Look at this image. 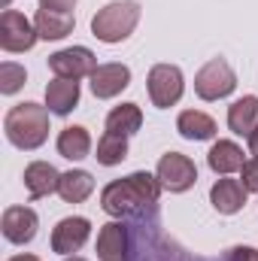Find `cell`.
Wrapping results in <instances>:
<instances>
[{
	"instance_id": "obj_1",
	"label": "cell",
	"mask_w": 258,
	"mask_h": 261,
	"mask_svg": "<svg viewBox=\"0 0 258 261\" xmlns=\"http://www.w3.org/2000/svg\"><path fill=\"white\" fill-rule=\"evenodd\" d=\"M158 195H161L158 176L137 170V173H131L125 179H116V182L104 186L100 206H104V213H110L116 219H122V216H140L143 210H149V206L158 203Z\"/></svg>"
},
{
	"instance_id": "obj_2",
	"label": "cell",
	"mask_w": 258,
	"mask_h": 261,
	"mask_svg": "<svg viewBox=\"0 0 258 261\" xmlns=\"http://www.w3.org/2000/svg\"><path fill=\"white\" fill-rule=\"evenodd\" d=\"M3 130H6V140L24 152L31 149H40L49 137V110L40 107V103H18L6 113L3 119Z\"/></svg>"
},
{
	"instance_id": "obj_3",
	"label": "cell",
	"mask_w": 258,
	"mask_h": 261,
	"mask_svg": "<svg viewBox=\"0 0 258 261\" xmlns=\"http://www.w3.org/2000/svg\"><path fill=\"white\" fill-rule=\"evenodd\" d=\"M137 21H140V3L116 0V3H107L104 9H97V15L91 18V34L100 43H122L134 34Z\"/></svg>"
},
{
	"instance_id": "obj_4",
	"label": "cell",
	"mask_w": 258,
	"mask_h": 261,
	"mask_svg": "<svg viewBox=\"0 0 258 261\" xmlns=\"http://www.w3.org/2000/svg\"><path fill=\"white\" fill-rule=\"evenodd\" d=\"M237 88V73L225 58H213L197 70L194 76V91L200 100H222Z\"/></svg>"
},
{
	"instance_id": "obj_5",
	"label": "cell",
	"mask_w": 258,
	"mask_h": 261,
	"mask_svg": "<svg viewBox=\"0 0 258 261\" xmlns=\"http://www.w3.org/2000/svg\"><path fill=\"white\" fill-rule=\"evenodd\" d=\"M146 88H149V100H152V107L167 110V107L179 103V97H183V91H186L183 70L173 67V64H155L152 70H149Z\"/></svg>"
},
{
	"instance_id": "obj_6",
	"label": "cell",
	"mask_w": 258,
	"mask_h": 261,
	"mask_svg": "<svg viewBox=\"0 0 258 261\" xmlns=\"http://www.w3.org/2000/svg\"><path fill=\"white\" fill-rule=\"evenodd\" d=\"M158 182L161 189L179 195V192H189L194 182H197V167L189 155L183 152H167L161 161H158Z\"/></svg>"
},
{
	"instance_id": "obj_7",
	"label": "cell",
	"mask_w": 258,
	"mask_h": 261,
	"mask_svg": "<svg viewBox=\"0 0 258 261\" xmlns=\"http://www.w3.org/2000/svg\"><path fill=\"white\" fill-rule=\"evenodd\" d=\"M40 40L37 28L15 9H3L0 15V46L3 52H28Z\"/></svg>"
},
{
	"instance_id": "obj_8",
	"label": "cell",
	"mask_w": 258,
	"mask_h": 261,
	"mask_svg": "<svg viewBox=\"0 0 258 261\" xmlns=\"http://www.w3.org/2000/svg\"><path fill=\"white\" fill-rule=\"evenodd\" d=\"M97 67L100 64H97L94 52L85 46H73V49H61V52L49 55V70L58 79H82V76H91Z\"/></svg>"
},
{
	"instance_id": "obj_9",
	"label": "cell",
	"mask_w": 258,
	"mask_h": 261,
	"mask_svg": "<svg viewBox=\"0 0 258 261\" xmlns=\"http://www.w3.org/2000/svg\"><path fill=\"white\" fill-rule=\"evenodd\" d=\"M3 237L15 246H24L37 237V228H40V219L31 206H6L3 210Z\"/></svg>"
},
{
	"instance_id": "obj_10",
	"label": "cell",
	"mask_w": 258,
	"mask_h": 261,
	"mask_svg": "<svg viewBox=\"0 0 258 261\" xmlns=\"http://www.w3.org/2000/svg\"><path fill=\"white\" fill-rule=\"evenodd\" d=\"M91 234V222L85 216H70V219H61L52 231V252L58 255H70V252H79L85 246Z\"/></svg>"
},
{
	"instance_id": "obj_11",
	"label": "cell",
	"mask_w": 258,
	"mask_h": 261,
	"mask_svg": "<svg viewBox=\"0 0 258 261\" xmlns=\"http://www.w3.org/2000/svg\"><path fill=\"white\" fill-rule=\"evenodd\" d=\"M131 85V70L125 64H100L91 73V91L97 100H110Z\"/></svg>"
},
{
	"instance_id": "obj_12",
	"label": "cell",
	"mask_w": 258,
	"mask_h": 261,
	"mask_svg": "<svg viewBox=\"0 0 258 261\" xmlns=\"http://www.w3.org/2000/svg\"><path fill=\"white\" fill-rule=\"evenodd\" d=\"M76 18L70 9H52V6H40L34 15V28L43 40H64L67 34L73 31Z\"/></svg>"
},
{
	"instance_id": "obj_13",
	"label": "cell",
	"mask_w": 258,
	"mask_h": 261,
	"mask_svg": "<svg viewBox=\"0 0 258 261\" xmlns=\"http://www.w3.org/2000/svg\"><path fill=\"white\" fill-rule=\"evenodd\" d=\"M58 182H61V173L49 161H31L24 167V189H28V195L34 197V200L58 192Z\"/></svg>"
},
{
	"instance_id": "obj_14",
	"label": "cell",
	"mask_w": 258,
	"mask_h": 261,
	"mask_svg": "<svg viewBox=\"0 0 258 261\" xmlns=\"http://www.w3.org/2000/svg\"><path fill=\"white\" fill-rule=\"evenodd\" d=\"M97 258L125 261L128 258V228L122 222H107L97 234Z\"/></svg>"
},
{
	"instance_id": "obj_15",
	"label": "cell",
	"mask_w": 258,
	"mask_h": 261,
	"mask_svg": "<svg viewBox=\"0 0 258 261\" xmlns=\"http://www.w3.org/2000/svg\"><path fill=\"white\" fill-rule=\"evenodd\" d=\"M210 200H213V206L219 213L234 216L246 203V186L240 179H216V186L210 189Z\"/></svg>"
},
{
	"instance_id": "obj_16",
	"label": "cell",
	"mask_w": 258,
	"mask_h": 261,
	"mask_svg": "<svg viewBox=\"0 0 258 261\" xmlns=\"http://www.w3.org/2000/svg\"><path fill=\"white\" fill-rule=\"evenodd\" d=\"M228 128L240 137H252L258 130V97L255 94H246L240 100H234L228 107Z\"/></svg>"
},
{
	"instance_id": "obj_17",
	"label": "cell",
	"mask_w": 258,
	"mask_h": 261,
	"mask_svg": "<svg viewBox=\"0 0 258 261\" xmlns=\"http://www.w3.org/2000/svg\"><path fill=\"white\" fill-rule=\"evenodd\" d=\"M207 164H210L213 173L228 176V173L240 170L246 161H243V149H240L234 140H219V143H213V149L207 152Z\"/></svg>"
},
{
	"instance_id": "obj_18",
	"label": "cell",
	"mask_w": 258,
	"mask_h": 261,
	"mask_svg": "<svg viewBox=\"0 0 258 261\" xmlns=\"http://www.w3.org/2000/svg\"><path fill=\"white\" fill-rule=\"evenodd\" d=\"M79 103V82L76 79H55L46 85V107L55 116H67Z\"/></svg>"
},
{
	"instance_id": "obj_19",
	"label": "cell",
	"mask_w": 258,
	"mask_h": 261,
	"mask_svg": "<svg viewBox=\"0 0 258 261\" xmlns=\"http://www.w3.org/2000/svg\"><path fill=\"white\" fill-rule=\"evenodd\" d=\"M176 130H179L186 140L200 143V140H213V137H216V122H213V116H207V113H200V110H186V113H179V119H176Z\"/></svg>"
},
{
	"instance_id": "obj_20",
	"label": "cell",
	"mask_w": 258,
	"mask_h": 261,
	"mask_svg": "<svg viewBox=\"0 0 258 261\" xmlns=\"http://www.w3.org/2000/svg\"><path fill=\"white\" fill-rule=\"evenodd\" d=\"M91 152V134L82 125H67L58 134V155H64L70 161H82Z\"/></svg>"
},
{
	"instance_id": "obj_21",
	"label": "cell",
	"mask_w": 258,
	"mask_h": 261,
	"mask_svg": "<svg viewBox=\"0 0 258 261\" xmlns=\"http://www.w3.org/2000/svg\"><path fill=\"white\" fill-rule=\"evenodd\" d=\"M91 192H94V179H91L88 170H67V173H61L58 195L64 197L67 203H82Z\"/></svg>"
},
{
	"instance_id": "obj_22",
	"label": "cell",
	"mask_w": 258,
	"mask_h": 261,
	"mask_svg": "<svg viewBox=\"0 0 258 261\" xmlns=\"http://www.w3.org/2000/svg\"><path fill=\"white\" fill-rule=\"evenodd\" d=\"M94 158H97V164H104V167L122 164V161L128 158V137L107 130V134L97 140V155H94Z\"/></svg>"
},
{
	"instance_id": "obj_23",
	"label": "cell",
	"mask_w": 258,
	"mask_h": 261,
	"mask_svg": "<svg viewBox=\"0 0 258 261\" xmlns=\"http://www.w3.org/2000/svg\"><path fill=\"white\" fill-rule=\"evenodd\" d=\"M143 125V113H140V107L137 103H119L116 110H110V116H107V130H113V134H137Z\"/></svg>"
},
{
	"instance_id": "obj_24",
	"label": "cell",
	"mask_w": 258,
	"mask_h": 261,
	"mask_svg": "<svg viewBox=\"0 0 258 261\" xmlns=\"http://www.w3.org/2000/svg\"><path fill=\"white\" fill-rule=\"evenodd\" d=\"M24 79H28L24 67L12 64V61H6V64L0 67V91H3V94H15V91L24 85Z\"/></svg>"
},
{
	"instance_id": "obj_25",
	"label": "cell",
	"mask_w": 258,
	"mask_h": 261,
	"mask_svg": "<svg viewBox=\"0 0 258 261\" xmlns=\"http://www.w3.org/2000/svg\"><path fill=\"white\" fill-rule=\"evenodd\" d=\"M240 179H243L246 192H255V195H258V158L246 161V164L240 167Z\"/></svg>"
},
{
	"instance_id": "obj_26",
	"label": "cell",
	"mask_w": 258,
	"mask_h": 261,
	"mask_svg": "<svg viewBox=\"0 0 258 261\" xmlns=\"http://www.w3.org/2000/svg\"><path fill=\"white\" fill-rule=\"evenodd\" d=\"M225 261H258V249H252V246H234V249H228Z\"/></svg>"
},
{
	"instance_id": "obj_27",
	"label": "cell",
	"mask_w": 258,
	"mask_h": 261,
	"mask_svg": "<svg viewBox=\"0 0 258 261\" xmlns=\"http://www.w3.org/2000/svg\"><path fill=\"white\" fill-rule=\"evenodd\" d=\"M76 0H40V6H52V9H73Z\"/></svg>"
},
{
	"instance_id": "obj_28",
	"label": "cell",
	"mask_w": 258,
	"mask_h": 261,
	"mask_svg": "<svg viewBox=\"0 0 258 261\" xmlns=\"http://www.w3.org/2000/svg\"><path fill=\"white\" fill-rule=\"evenodd\" d=\"M249 149H252V155L258 158V130L252 134V137H249Z\"/></svg>"
},
{
	"instance_id": "obj_29",
	"label": "cell",
	"mask_w": 258,
	"mask_h": 261,
	"mask_svg": "<svg viewBox=\"0 0 258 261\" xmlns=\"http://www.w3.org/2000/svg\"><path fill=\"white\" fill-rule=\"evenodd\" d=\"M9 261H40L37 255H15V258H9Z\"/></svg>"
},
{
	"instance_id": "obj_30",
	"label": "cell",
	"mask_w": 258,
	"mask_h": 261,
	"mask_svg": "<svg viewBox=\"0 0 258 261\" xmlns=\"http://www.w3.org/2000/svg\"><path fill=\"white\" fill-rule=\"evenodd\" d=\"M9 3H12V0H0V6H3V9H9Z\"/></svg>"
},
{
	"instance_id": "obj_31",
	"label": "cell",
	"mask_w": 258,
	"mask_h": 261,
	"mask_svg": "<svg viewBox=\"0 0 258 261\" xmlns=\"http://www.w3.org/2000/svg\"><path fill=\"white\" fill-rule=\"evenodd\" d=\"M64 261H85V258H64Z\"/></svg>"
}]
</instances>
